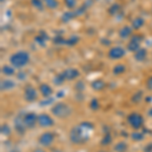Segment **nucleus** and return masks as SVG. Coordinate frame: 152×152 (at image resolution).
I'll list each match as a JSON object with an SVG mask.
<instances>
[{"instance_id":"obj_41","label":"nucleus","mask_w":152,"mask_h":152,"mask_svg":"<svg viewBox=\"0 0 152 152\" xmlns=\"http://www.w3.org/2000/svg\"><path fill=\"white\" fill-rule=\"evenodd\" d=\"M35 152H45L44 150H42V149H37V150Z\"/></svg>"},{"instance_id":"obj_40","label":"nucleus","mask_w":152,"mask_h":152,"mask_svg":"<svg viewBox=\"0 0 152 152\" xmlns=\"http://www.w3.org/2000/svg\"><path fill=\"white\" fill-rule=\"evenodd\" d=\"M148 115H149V117H151V118H152V109L148 112Z\"/></svg>"},{"instance_id":"obj_2","label":"nucleus","mask_w":152,"mask_h":152,"mask_svg":"<svg viewBox=\"0 0 152 152\" xmlns=\"http://www.w3.org/2000/svg\"><path fill=\"white\" fill-rule=\"evenodd\" d=\"M11 65L13 67H16V68H21L23 67L24 65H26L29 61V55L26 52L24 51H20V52H16L14 53L13 55L11 56L10 59Z\"/></svg>"},{"instance_id":"obj_31","label":"nucleus","mask_w":152,"mask_h":152,"mask_svg":"<svg viewBox=\"0 0 152 152\" xmlns=\"http://www.w3.org/2000/svg\"><path fill=\"white\" fill-rule=\"evenodd\" d=\"M54 43L57 44V45H63V44H66V40L63 38V37L57 36L54 38Z\"/></svg>"},{"instance_id":"obj_37","label":"nucleus","mask_w":152,"mask_h":152,"mask_svg":"<svg viewBox=\"0 0 152 152\" xmlns=\"http://www.w3.org/2000/svg\"><path fill=\"white\" fill-rule=\"evenodd\" d=\"M18 79H21V80H23V79H26V74H24V73H18Z\"/></svg>"},{"instance_id":"obj_15","label":"nucleus","mask_w":152,"mask_h":152,"mask_svg":"<svg viewBox=\"0 0 152 152\" xmlns=\"http://www.w3.org/2000/svg\"><path fill=\"white\" fill-rule=\"evenodd\" d=\"M14 87V82L9 79H5L1 81V90H9Z\"/></svg>"},{"instance_id":"obj_21","label":"nucleus","mask_w":152,"mask_h":152,"mask_svg":"<svg viewBox=\"0 0 152 152\" xmlns=\"http://www.w3.org/2000/svg\"><path fill=\"white\" fill-rule=\"evenodd\" d=\"M140 49V44L135 43V42H130L128 44V50L131 51V52H137V51Z\"/></svg>"},{"instance_id":"obj_35","label":"nucleus","mask_w":152,"mask_h":152,"mask_svg":"<svg viewBox=\"0 0 152 152\" xmlns=\"http://www.w3.org/2000/svg\"><path fill=\"white\" fill-rule=\"evenodd\" d=\"M99 102H97V99H92L91 100V102H90V107H91L92 110H97L99 109Z\"/></svg>"},{"instance_id":"obj_8","label":"nucleus","mask_w":152,"mask_h":152,"mask_svg":"<svg viewBox=\"0 0 152 152\" xmlns=\"http://www.w3.org/2000/svg\"><path fill=\"white\" fill-rule=\"evenodd\" d=\"M124 55H125V50L121 47H114L109 52V57L111 59H120L124 57Z\"/></svg>"},{"instance_id":"obj_1","label":"nucleus","mask_w":152,"mask_h":152,"mask_svg":"<svg viewBox=\"0 0 152 152\" xmlns=\"http://www.w3.org/2000/svg\"><path fill=\"white\" fill-rule=\"evenodd\" d=\"M94 129L90 123H82L72 128L70 132V140L74 144H82L89 138V132Z\"/></svg>"},{"instance_id":"obj_22","label":"nucleus","mask_w":152,"mask_h":152,"mask_svg":"<svg viewBox=\"0 0 152 152\" xmlns=\"http://www.w3.org/2000/svg\"><path fill=\"white\" fill-rule=\"evenodd\" d=\"M66 79L65 78V76L64 74H58V75H56L55 77H54V79H53V81L54 83H55L56 85H60V84H62L63 82H64V80Z\"/></svg>"},{"instance_id":"obj_18","label":"nucleus","mask_w":152,"mask_h":152,"mask_svg":"<svg viewBox=\"0 0 152 152\" xmlns=\"http://www.w3.org/2000/svg\"><path fill=\"white\" fill-rule=\"evenodd\" d=\"M144 24V19L141 18H137L132 21V28L135 29H139Z\"/></svg>"},{"instance_id":"obj_12","label":"nucleus","mask_w":152,"mask_h":152,"mask_svg":"<svg viewBox=\"0 0 152 152\" xmlns=\"http://www.w3.org/2000/svg\"><path fill=\"white\" fill-rule=\"evenodd\" d=\"M49 40V37L46 33H44V31H41L40 35H38L36 37L35 41L37 42V43L39 44V45L41 46H45L46 45V42H47Z\"/></svg>"},{"instance_id":"obj_33","label":"nucleus","mask_w":152,"mask_h":152,"mask_svg":"<svg viewBox=\"0 0 152 152\" xmlns=\"http://www.w3.org/2000/svg\"><path fill=\"white\" fill-rule=\"evenodd\" d=\"M65 4L69 9L74 8L76 5V0H65Z\"/></svg>"},{"instance_id":"obj_43","label":"nucleus","mask_w":152,"mask_h":152,"mask_svg":"<svg viewBox=\"0 0 152 152\" xmlns=\"http://www.w3.org/2000/svg\"><path fill=\"white\" fill-rule=\"evenodd\" d=\"M4 1V0H1V2H3Z\"/></svg>"},{"instance_id":"obj_39","label":"nucleus","mask_w":152,"mask_h":152,"mask_svg":"<svg viewBox=\"0 0 152 152\" xmlns=\"http://www.w3.org/2000/svg\"><path fill=\"white\" fill-rule=\"evenodd\" d=\"M78 87H81V88H83L82 82H79V83H78V85H76V88H78Z\"/></svg>"},{"instance_id":"obj_38","label":"nucleus","mask_w":152,"mask_h":152,"mask_svg":"<svg viewBox=\"0 0 152 152\" xmlns=\"http://www.w3.org/2000/svg\"><path fill=\"white\" fill-rule=\"evenodd\" d=\"M147 85H148V88L152 89V77H150L148 79V81H147Z\"/></svg>"},{"instance_id":"obj_11","label":"nucleus","mask_w":152,"mask_h":152,"mask_svg":"<svg viewBox=\"0 0 152 152\" xmlns=\"http://www.w3.org/2000/svg\"><path fill=\"white\" fill-rule=\"evenodd\" d=\"M63 74H64L66 79L73 80V79H75L78 75H79V72H78L75 68H68V69H66L64 72H63Z\"/></svg>"},{"instance_id":"obj_16","label":"nucleus","mask_w":152,"mask_h":152,"mask_svg":"<svg viewBox=\"0 0 152 152\" xmlns=\"http://www.w3.org/2000/svg\"><path fill=\"white\" fill-rule=\"evenodd\" d=\"M131 34H132V28L130 26H123V28L120 29V37L122 39L128 38L129 36H131Z\"/></svg>"},{"instance_id":"obj_42","label":"nucleus","mask_w":152,"mask_h":152,"mask_svg":"<svg viewBox=\"0 0 152 152\" xmlns=\"http://www.w3.org/2000/svg\"><path fill=\"white\" fill-rule=\"evenodd\" d=\"M39 1H41V2H45V0H39Z\"/></svg>"},{"instance_id":"obj_6","label":"nucleus","mask_w":152,"mask_h":152,"mask_svg":"<svg viewBox=\"0 0 152 152\" xmlns=\"http://www.w3.org/2000/svg\"><path fill=\"white\" fill-rule=\"evenodd\" d=\"M39 141H40V143L43 146H45V147L50 146L54 141V135L51 133V132H46V133H44L43 135H41Z\"/></svg>"},{"instance_id":"obj_25","label":"nucleus","mask_w":152,"mask_h":152,"mask_svg":"<svg viewBox=\"0 0 152 152\" xmlns=\"http://www.w3.org/2000/svg\"><path fill=\"white\" fill-rule=\"evenodd\" d=\"M2 73L7 75V76L13 75L14 74V69L12 67H10V66H7V65L3 66V67H2Z\"/></svg>"},{"instance_id":"obj_20","label":"nucleus","mask_w":152,"mask_h":152,"mask_svg":"<svg viewBox=\"0 0 152 152\" xmlns=\"http://www.w3.org/2000/svg\"><path fill=\"white\" fill-rule=\"evenodd\" d=\"M127 148H128V146H127V144L125 143V142H119V143L116 144V146H115V151L116 152H126Z\"/></svg>"},{"instance_id":"obj_17","label":"nucleus","mask_w":152,"mask_h":152,"mask_svg":"<svg viewBox=\"0 0 152 152\" xmlns=\"http://www.w3.org/2000/svg\"><path fill=\"white\" fill-rule=\"evenodd\" d=\"M75 16H76V14L74 11H66L65 13H63L61 19H62L63 23H68V21L71 20L72 18H74Z\"/></svg>"},{"instance_id":"obj_28","label":"nucleus","mask_w":152,"mask_h":152,"mask_svg":"<svg viewBox=\"0 0 152 152\" xmlns=\"http://www.w3.org/2000/svg\"><path fill=\"white\" fill-rule=\"evenodd\" d=\"M0 131H1V134H2V135H4V136H7V135L10 134L11 129H10V127H9L8 125L3 124V125L1 126V129H0Z\"/></svg>"},{"instance_id":"obj_4","label":"nucleus","mask_w":152,"mask_h":152,"mask_svg":"<svg viewBox=\"0 0 152 152\" xmlns=\"http://www.w3.org/2000/svg\"><path fill=\"white\" fill-rule=\"evenodd\" d=\"M128 122L134 129H139L143 124V118L141 115L133 113L128 117Z\"/></svg>"},{"instance_id":"obj_23","label":"nucleus","mask_w":152,"mask_h":152,"mask_svg":"<svg viewBox=\"0 0 152 152\" xmlns=\"http://www.w3.org/2000/svg\"><path fill=\"white\" fill-rule=\"evenodd\" d=\"M45 4H46V6L50 9H55L58 7L57 0H45Z\"/></svg>"},{"instance_id":"obj_5","label":"nucleus","mask_w":152,"mask_h":152,"mask_svg":"<svg viewBox=\"0 0 152 152\" xmlns=\"http://www.w3.org/2000/svg\"><path fill=\"white\" fill-rule=\"evenodd\" d=\"M24 124H26V128H34L35 125L37 124V121H38V117H37L36 114L34 113H28L26 114L23 118Z\"/></svg>"},{"instance_id":"obj_9","label":"nucleus","mask_w":152,"mask_h":152,"mask_svg":"<svg viewBox=\"0 0 152 152\" xmlns=\"http://www.w3.org/2000/svg\"><path fill=\"white\" fill-rule=\"evenodd\" d=\"M24 99L28 102H34L37 99V90L33 86H28L24 90Z\"/></svg>"},{"instance_id":"obj_26","label":"nucleus","mask_w":152,"mask_h":152,"mask_svg":"<svg viewBox=\"0 0 152 152\" xmlns=\"http://www.w3.org/2000/svg\"><path fill=\"white\" fill-rule=\"evenodd\" d=\"M120 8H121V7H120L119 4H113V5L109 8L110 14H111V15H115V14L119 13Z\"/></svg>"},{"instance_id":"obj_19","label":"nucleus","mask_w":152,"mask_h":152,"mask_svg":"<svg viewBox=\"0 0 152 152\" xmlns=\"http://www.w3.org/2000/svg\"><path fill=\"white\" fill-rule=\"evenodd\" d=\"M91 86L95 90H102L104 88L105 84H104V81H102V80H95V81H94L91 83Z\"/></svg>"},{"instance_id":"obj_7","label":"nucleus","mask_w":152,"mask_h":152,"mask_svg":"<svg viewBox=\"0 0 152 152\" xmlns=\"http://www.w3.org/2000/svg\"><path fill=\"white\" fill-rule=\"evenodd\" d=\"M38 122L41 127H51L54 124L52 118L46 114H42L38 117Z\"/></svg>"},{"instance_id":"obj_32","label":"nucleus","mask_w":152,"mask_h":152,"mask_svg":"<svg viewBox=\"0 0 152 152\" xmlns=\"http://www.w3.org/2000/svg\"><path fill=\"white\" fill-rule=\"evenodd\" d=\"M85 10H86V5H85V4H83V5L80 6L79 8L77 9V10H75V14H76V16L81 15V14L84 13Z\"/></svg>"},{"instance_id":"obj_34","label":"nucleus","mask_w":152,"mask_h":152,"mask_svg":"<svg viewBox=\"0 0 152 152\" xmlns=\"http://www.w3.org/2000/svg\"><path fill=\"white\" fill-rule=\"evenodd\" d=\"M142 40H143V37L140 36V35H134L133 37H132V42H135V43H138L140 44V42H142Z\"/></svg>"},{"instance_id":"obj_14","label":"nucleus","mask_w":152,"mask_h":152,"mask_svg":"<svg viewBox=\"0 0 152 152\" xmlns=\"http://www.w3.org/2000/svg\"><path fill=\"white\" fill-rule=\"evenodd\" d=\"M40 90H41L42 94H43L44 96H49V95H51L53 92V90H52V88H51L50 85L46 84V83H44V84L41 85Z\"/></svg>"},{"instance_id":"obj_3","label":"nucleus","mask_w":152,"mask_h":152,"mask_svg":"<svg viewBox=\"0 0 152 152\" xmlns=\"http://www.w3.org/2000/svg\"><path fill=\"white\" fill-rule=\"evenodd\" d=\"M51 112H52V114L54 116H56L58 118H66L67 116H69L71 110L67 104H64V102H59V104L54 105Z\"/></svg>"},{"instance_id":"obj_13","label":"nucleus","mask_w":152,"mask_h":152,"mask_svg":"<svg viewBox=\"0 0 152 152\" xmlns=\"http://www.w3.org/2000/svg\"><path fill=\"white\" fill-rule=\"evenodd\" d=\"M134 57H135V59H136L137 61H144L146 59V57H147L146 50H145V49H139V50L135 53Z\"/></svg>"},{"instance_id":"obj_36","label":"nucleus","mask_w":152,"mask_h":152,"mask_svg":"<svg viewBox=\"0 0 152 152\" xmlns=\"http://www.w3.org/2000/svg\"><path fill=\"white\" fill-rule=\"evenodd\" d=\"M141 99H142V94H141V91H138V92H136L133 96V102H138L139 100H141Z\"/></svg>"},{"instance_id":"obj_24","label":"nucleus","mask_w":152,"mask_h":152,"mask_svg":"<svg viewBox=\"0 0 152 152\" xmlns=\"http://www.w3.org/2000/svg\"><path fill=\"white\" fill-rule=\"evenodd\" d=\"M125 70H126V67H125V65L123 64H118L114 67V73L115 74H122V73L125 72Z\"/></svg>"},{"instance_id":"obj_30","label":"nucleus","mask_w":152,"mask_h":152,"mask_svg":"<svg viewBox=\"0 0 152 152\" xmlns=\"http://www.w3.org/2000/svg\"><path fill=\"white\" fill-rule=\"evenodd\" d=\"M131 137H132V139H134L135 141H141L142 139L144 138V135L142 133H140V132H134Z\"/></svg>"},{"instance_id":"obj_44","label":"nucleus","mask_w":152,"mask_h":152,"mask_svg":"<svg viewBox=\"0 0 152 152\" xmlns=\"http://www.w3.org/2000/svg\"><path fill=\"white\" fill-rule=\"evenodd\" d=\"M100 152H104V151H100Z\"/></svg>"},{"instance_id":"obj_29","label":"nucleus","mask_w":152,"mask_h":152,"mask_svg":"<svg viewBox=\"0 0 152 152\" xmlns=\"http://www.w3.org/2000/svg\"><path fill=\"white\" fill-rule=\"evenodd\" d=\"M111 141H112V136L110 135L109 133H107L104 136V138L102 139V145H109L110 143H111Z\"/></svg>"},{"instance_id":"obj_10","label":"nucleus","mask_w":152,"mask_h":152,"mask_svg":"<svg viewBox=\"0 0 152 152\" xmlns=\"http://www.w3.org/2000/svg\"><path fill=\"white\" fill-rule=\"evenodd\" d=\"M14 128H15V130L18 133H21V134L24 133L26 126V124H24V121L21 117L15 118V120H14Z\"/></svg>"},{"instance_id":"obj_27","label":"nucleus","mask_w":152,"mask_h":152,"mask_svg":"<svg viewBox=\"0 0 152 152\" xmlns=\"http://www.w3.org/2000/svg\"><path fill=\"white\" fill-rule=\"evenodd\" d=\"M77 42H78V37L77 36H75V35H73V36H71L68 40H66V45H68V46H74L75 44H77Z\"/></svg>"}]
</instances>
